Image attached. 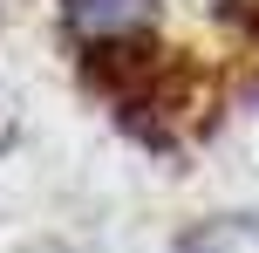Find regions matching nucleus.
Returning a JSON list of instances; mask_svg holds the SVG:
<instances>
[{
    "label": "nucleus",
    "mask_w": 259,
    "mask_h": 253,
    "mask_svg": "<svg viewBox=\"0 0 259 253\" xmlns=\"http://www.w3.org/2000/svg\"><path fill=\"white\" fill-rule=\"evenodd\" d=\"M62 14L89 48H109V41H137L143 34L150 0H62Z\"/></svg>",
    "instance_id": "1"
},
{
    "label": "nucleus",
    "mask_w": 259,
    "mask_h": 253,
    "mask_svg": "<svg viewBox=\"0 0 259 253\" xmlns=\"http://www.w3.org/2000/svg\"><path fill=\"white\" fill-rule=\"evenodd\" d=\"M178 253H259V219L232 212V219H205L178 240Z\"/></svg>",
    "instance_id": "2"
}]
</instances>
